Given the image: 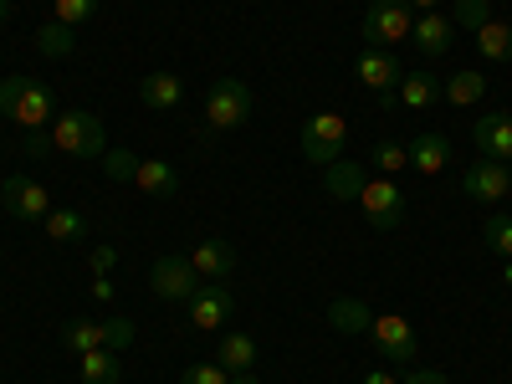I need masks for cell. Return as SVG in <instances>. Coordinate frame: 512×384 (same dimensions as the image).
<instances>
[{
	"label": "cell",
	"instance_id": "obj_1",
	"mask_svg": "<svg viewBox=\"0 0 512 384\" xmlns=\"http://www.w3.org/2000/svg\"><path fill=\"white\" fill-rule=\"evenodd\" d=\"M52 144H57V154H72V159H103V154H108L103 118H98V113H82V108L57 113V123H52Z\"/></svg>",
	"mask_w": 512,
	"mask_h": 384
},
{
	"label": "cell",
	"instance_id": "obj_2",
	"mask_svg": "<svg viewBox=\"0 0 512 384\" xmlns=\"http://www.w3.org/2000/svg\"><path fill=\"white\" fill-rule=\"evenodd\" d=\"M251 113H256V98L241 77H221L205 98V123L216 128V134H231V128H241Z\"/></svg>",
	"mask_w": 512,
	"mask_h": 384
},
{
	"label": "cell",
	"instance_id": "obj_3",
	"mask_svg": "<svg viewBox=\"0 0 512 384\" xmlns=\"http://www.w3.org/2000/svg\"><path fill=\"white\" fill-rule=\"evenodd\" d=\"M344 144H349V123L338 118V113H313L303 123V159L308 164H333V159H344Z\"/></svg>",
	"mask_w": 512,
	"mask_h": 384
},
{
	"label": "cell",
	"instance_id": "obj_4",
	"mask_svg": "<svg viewBox=\"0 0 512 384\" xmlns=\"http://www.w3.org/2000/svg\"><path fill=\"white\" fill-rule=\"evenodd\" d=\"M415 26L410 0H369L364 11V41L369 47H390V41H405Z\"/></svg>",
	"mask_w": 512,
	"mask_h": 384
},
{
	"label": "cell",
	"instance_id": "obj_5",
	"mask_svg": "<svg viewBox=\"0 0 512 384\" xmlns=\"http://www.w3.org/2000/svg\"><path fill=\"white\" fill-rule=\"evenodd\" d=\"M149 287H154V297H164V303H190V297L205 287V277L190 267V256H159V262L149 267Z\"/></svg>",
	"mask_w": 512,
	"mask_h": 384
},
{
	"label": "cell",
	"instance_id": "obj_6",
	"mask_svg": "<svg viewBox=\"0 0 512 384\" xmlns=\"http://www.w3.org/2000/svg\"><path fill=\"white\" fill-rule=\"evenodd\" d=\"M369 338H374L379 359H395V364H415L420 359V338H415V328L400 313H374L369 318Z\"/></svg>",
	"mask_w": 512,
	"mask_h": 384
},
{
	"label": "cell",
	"instance_id": "obj_7",
	"mask_svg": "<svg viewBox=\"0 0 512 384\" xmlns=\"http://www.w3.org/2000/svg\"><path fill=\"white\" fill-rule=\"evenodd\" d=\"M359 205H364V216H369L374 231H395L405 221V190L395 180H369L364 195H359Z\"/></svg>",
	"mask_w": 512,
	"mask_h": 384
},
{
	"label": "cell",
	"instance_id": "obj_8",
	"mask_svg": "<svg viewBox=\"0 0 512 384\" xmlns=\"http://www.w3.org/2000/svg\"><path fill=\"white\" fill-rule=\"evenodd\" d=\"M0 200H6V210H11L16 221H47V210H52L47 185H36L26 175H11L6 185H0Z\"/></svg>",
	"mask_w": 512,
	"mask_h": 384
},
{
	"label": "cell",
	"instance_id": "obj_9",
	"mask_svg": "<svg viewBox=\"0 0 512 384\" xmlns=\"http://www.w3.org/2000/svg\"><path fill=\"white\" fill-rule=\"evenodd\" d=\"M461 190L472 195V200H482V205H492V200H502L512 190V169L502 159H477V164H466Z\"/></svg>",
	"mask_w": 512,
	"mask_h": 384
},
{
	"label": "cell",
	"instance_id": "obj_10",
	"mask_svg": "<svg viewBox=\"0 0 512 384\" xmlns=\"http://www.w3.org/2000/svg\"><path fill=\"white\" fill-rule=\"evenodd\" d=\"M236 313V297L221 287V282H205L195 297H190V323L200 328V333H216V328H226V318Z\"/></svg>",
	"mask_w": 512,
	"mask_h": 384
},
{
	"label": "cell",
	"instance_id": "obj_11",
	"mask_svg": "<svg viewBox=\"0 0 512 384\" xmlns=\"http://www.w3.org/2000/svg\"><path fill=\"white\" fill-rule=\"evenodd\" d=\"M359 82H364V88L369 93H379V98H390L395 88H400V77H405V67L390 57V52H379V47H369L364 57H359Z\"/></svg>",
	"mask_w": 512,
	"mask_h": 384
},
{
	"label": "cell",
	"instance_id": "obj_12",
	"mask_svg": "<svg viewBox=\"0 0 512 384\" xmlns=\"http://www.w3.org/2000/svg\"><path fill=\"white\" fill-rule=\"evenodd\" d=\"M472 139H477L482 159H502V164H512V113H482L477 128H472Z\"/></svg>",
	"mask_w": 512,
	"mask_h": 384
},
{
	"label": "cell",
	"instance_id": "obj_13",
	"mask_svg": "<svg viewBox=\"0 0 512 384\" xmlns=\"http://www.w3.org/2000/svg\"><path fill=\"white\" fill-rule=\"evenodd\" d=\"M410 41L420 47V57H446V52H451V41H456V26H451V16L425 11V16H415Z\"/></svg>",
	"mask_w": 512,
	"mask_h": 384
},
{
	"label": "cell",
	"instance_id": "obj_14",
	"mask_svg": "<svg viewBox=\"0 0 512 384\" xmlns=\"http://www.w3.org/2000/svg\"><path fill=\"white\" fill-rule=\"evenodd\" d=\"M52 88L47 82H26V93H21V103H16V113H11V123H21V128H47L52 123Z\"/></svg>",
	"mask_w": 512,
	"mask_h": 384
},
{
	"label": "cell",
	"instance_id": "obj_15",
	"mask_svg": "<svg viewBox=\"0 0 512 384\" xmlns=\"http://www.w3.org/2000/svg\"><path fill=\"white\" fill-rule=\"evenodd\" d=\"M405 159H410L415 175H441L446 159H451V139H446V134H420V139L405 149Z\"/></svg>",
	"mask_w": 512,
	"mask_h": 384
},
{
	"label": "cell",
	"instance_id": "obj_16",
	"mask_svg": "<svg viewBox=\"0 0 512 384\" xmlns=\"http://www.w3.org/2000/svg\"><path fill=\"white\" fill-rule=\"evenodd\" d=\"M139 98H144V108L169 113V108H180V98H185V82H180L175 72H149V77L139 82Z\"/></svg>",
	"mask_w": 512,
	"mask_h": 384
},
{
	"label": "cell",
	"instance_id": "obj_17",
	"mask_svg": "<svg viewBox=\"0 0 512 384\" xmlns=\"http://www.w3.org/2000/svg\"><path fill=\"white\" fill-rule=\"evenodd\" d=\"M323 185H328V195L333 200H359L364 195V185H369V175L354 164V159H333L328 169H323Z\"/></svg>",
	"mask_w": 512,
	"mask_h": 384
},
{
	"label": "cell",
	"instance_id": "obj_18",
	"mask_svg": "<svg viewBox=\"0 0 512 384\" xmlns=\"http://www.w3.org/2000/svg\"><path fill=\"white\" fill-rule=\"evenodd\" d=\"M190 267H195L205 282H221V277L236 267V251H231L226 241H200V246L190 251Z\"/></svg>",
	"mask_w": 512,
	"mask_h": 384
},
{
	"label": "cell",
	"instance_id": "obj_19",
	"mask_svg": "<svg viewBox=\"0 0 512 384\" xmlns=\"http://www.w3.org/2000/svg\"><path fill=\"white\" fill-rule=\"evenodd\" d=\"M134 185L144 190V195H175L180 190V169L175 164H164V159H139V169H134Z\"/></svg>",
	"mask_w": 512,
	"mask_h": 384
},
{
	"label": "cell",
	"instance_id": "obj_20",
	"mask_svg": "<svg viewBox=\"0 0 512 384\" xmlns=\"http://www.w3.org/2000/svg\"><path fill=\"white\" fill-rule=\"evenodd\" d=\"M216 364H221L226 374L251 369V364H256V338H251V333H226L221 349H216Z\"/></svg>",
	"mask_w": 512,
	"mask_h": 384
},
{
	"label": "cell",
	"instance_id": "obj_21",
	"mask_svg": "<svg viewBox=\"0 0 512 384\" xmlns=\"http://www.w3.org/2000/svg\"><path fill=\"white\" fill-rule=\"evenodd\" d=\"M62 344L82 359V354H93V349H108V333H103V323H93V318H72V323L62 328Z\"/></svg>",
	"mask_w": 512,
	"mask_h": 384
},
{
	"label": "cell",
	"instance_id": "obj_22",
	"mask_svg": "<svg viewBox=\"0 0 512 384\" xmlns=\"http://www.w3.org/2000/svg\"><path fill=\"white\" fill-rule=\"evenodd\" d=\"M436 98H441V82H436L431 72H405V77H400V103H405V108H420V113H425Z\"/></svg>",
	"mask_w": 512,
	"mask_h": 384
},
{
	"label": "cell",
	"instance_id": "obj_23",
	"mask_svg": "<svg viewBox=\"0 0 512 384\" xmlns=\"http://www.w3.org/2000/svg\"><path fill=\"white\" fill-rule=\"evenodd\" d=\"M118 379H123V359L113 349L82 354V384H118Z\"/></svg>",
	"mask_w": 512,
	"mask_h": 384
},
{
	"label": "cell",
	"instance_id": "obj_24",
	"mask_svg": "<svg viewBox=\"0 0 512 384\" xmlns=\"http://www.w3.org/2000/svg\"><path fill=\"white\" fill-rule=\"evenodd\" d=\"M456 108H472V103H482V93H487V77L482 72H451V82H446V88H441Z\"/></svg>",
	"mask_w": 512,
	"mask_h": 384
},
{
	"label": "cell",
	"instance_id": "obj_25",
	"mask_svg": "<svg viewBox=\"0 0 512 384\" xmlns=\"http://www.w3.org/2000/svg\"><path fill=\"white\" fill-rule=\"evenodd\" d=\"M477 47H482L487 62H507V57H512V26H507V21H487V26L477 31Z\"/></svg>",
	"mask_w": 512,
	"mask_h": 384
},
{
	"label": "cell",
	"instance_id": "obj_26",
	"mask_svg": "<svg viewBox=\"0 0 512 384\" xmlns=\"http://www.w3.org/2000/svg\"><path fill=\"white\" fill-rule=\"evenodd\" d=\"M369 318H374V313H369L364 303H354V297H338V303L328 308V323L344 328V333H369Z\"/></svg>",
	"mask_w": 512,
	"mask_h": 384
},
{
	"label": "cell",
	"instance_id": "obj_27",
	"mask_svg": "<svg viewBox=\"0 0 512 384\" xmlns=\"http://www.w3.org/2000/svg\"><path fill=\"white\" fill-rule=\"evenodd\" d=\"M41 226H47L52 241H82V236H88V221H82L77 210H47V221H41Z\"/></svg>",
	"mask_w": 512,
	"mask_h": 384
},
{
	"label": "cell",
	"instance_id": "obj_28",
	"mask_svg": "<svg viewBox=\"0 0 512 384\" xmlns=\"http://www.w3.org/2000/svg\"><path fill=\"white\" fill-rule=\"evenodd\" d=\"M72 41H77V36H72V26L47 21V26L36 31V52H41V57H67V52H72Z\"/></svg>",
	"mask_w": 512,
	"mask_h": 384
},
{
	"label": "cell",
	"instance_id": "obj_29",
	"mask_svg": "<svg viewBox=\"0 0 512 384\" xmlns=\"http://www.w3.org/2000/svg\"><path fill=\"white\" fill-rule=\"evenodd\" d=\"M482 241L492 256H502V262H512V216H487L482 226Z\"/></svg>",
	"mask_w": 512,
	"mask_h": 384
},
{
	"label": "cell",
	"instance_id": "obj_30",
	"mask_svg": "<svg viewBox=\"0 0 512 384\" xmlns=\"http://www.w3.org/2000/svg\"><path fill=\"white\" fill-rule=\"evenodd\" d=\"M487 21H492L487 0H456V6H451V26H461V31H482Z\"/></svg>",
	"mask_w": 512,
	"mask_h": 384
},
{
	"label": "cell",
	"instance_id": "obj_31",
	"mask_svg": "<svg viewBox=\"0 0 512 384\" xmlns=\"http://www.w3.org/2000/svg\"><path fill=\"white\" fill-rule=\"evenodd\" d=\"M93 11H98V0H52V21H62V26H82V21H93Z\"/></svg>",
	"mask_w": 512,
	"mask_h": 384
},
{
	"label": "cell",
	"instance_id": "obj_32",
	"mask_svg": "<svg viewBox=\"0 0 512 384\" xmlns=\"http://www.w3.org/2000/svg\"><path fill=\"white\" fill-rule=\"evenodd\" d=\"M374 164L384 169V175H395V169H405L410 159H405V144H395V139H379L374 144Z\"/></svg>",
	"mask_w": 512,
	"mask_h": 384
},
{
	"label": "cell",
	"instance_id": "obj_33",
	"mask_svg": "<svg viewBox=\"0 0 512 384\" xmlns=\"http://www.w3.org/2000/svg\"><path fill=\"white\" fill-rule=\"evenodd\" d=\"M180 384H231V374H226L221 364H190V369L180 374Z\"/></svg>",
	"mask_w": 512,
	"mask_h": 384
},
{
	"label": "cell",
	"instance_id": "obj_34",
	"mask_svg": "<svg viewBox=\"0 0 512 384\" xmlns=\"http://www.w3.org/2000/svg\"><path fill=\"white\" fill-rule=\"evenodd\" d=\"M103 333H108V349H113V354H123L128 344H134V323H128V318H108Z\"/></svg>",
	"mask_w": 512,
	"mask_h": 384
},
{
	"label": "cell",
	"instance_id": "obj_35",
	"mask_svg": "<svg viewBox=\"0 0 512 384\" xmlns=\"http://www.w3.org/2000/svg\"><path fill=\"white\" fill-rule=\"evenodd\" d=\"M26 82H31V77H0V113H16Z\"/></svg>",
	"mask_w": 512,
	"mask_h": 384
},
{
	"label": "cell",
	"instance_id": "obj_36",
	"mask_svg": "<svg viewBox=\"0 0 512 384\" xmlns=\"http://www.w3.org/2000/svg\"><path fill=\"white\" fill-rule=\"evenodd\" d=\"M21 144H26V154H52V149H57L47 128H26V139H21Z\"/></svg>",
	"mask_w": 512,
	"mask_h": 384
},
{
	"label": "cell",
	"instance_id": "obj_37",
	"mask_svg": "<svg viewBox=\"0 0 512 384\" xmlns=\"http://www.w3.org/2000/svg\"><path fill=\"white\" fill-rule=\"evenodd\" d=\"M103 159H108V175H113V180H134L139 159H128V154H103Z\"/></svg>",
	"mask_w": 512,
	"mask_h": 384
},
{
	"label": "cell",
	"instance_id": "obj_38",
	"mask_svg": "<svg viewBox=\"0 0 512 384\" xmlns=\"http://www.w3.org/2000/svg\"><path fill=\"white\" fill-rule=\"evenodd\" d=\"M400 384H446V374H441V369H415V364H410V374H405Z\"/></svg>",
	"mask_w": 512,
	"mask_h": 384
},
{
	"label": "cell",
	"instance_id": "obj_39",
	"mask_svg": "<svg viewBox=\"0 0 512 384\" xmlns=\"http://www.w3.org/2000/svg\"><path fill=\"white\" fill-rule=\"evenodd\" d=\"M113 262H118L113 246H98V251H93V272H113Z\"/></svg>",
	"mask_w": 512,
	"mask_h": 384
},
{
	"label": "cell",
	"instance_id": "obj_40",
	"mask_svg": "<svg viewBox=\"0 0 512 384\" xmlns=\"http://www.w3.org/2000/svg\"><path fill=\"white\" fill-rule=\"evenodd\" d=\"M364 384H400V379H390L384 369H374V374H364Z\"/></svg>",
	"mask_w": 512,
	"mask_h": 384
},
{
	"label": "cell",
	"instance_id": "obj_41",
	"mask_svg": "<svg viewBox=\"0 0 512 384\" xmlns=\"http://www.w3.org/2000/svg\"><path fill=\"white\" fill-rule=\"evenodd\" d=\"M231 384H262V379H256L251 369H241V374H231Z\"/></svg>",
	"mask_w": 512,
	"mask_h": 384
},
{
	"label": "cell",
	"instance_id": "obj_42",
	"mask_svg": "<svg viewBox=\"0 0 512 384\" xmlns=\"http://www.w3.org/2000/svg\"><path fill=\"white\" fill-rule=\"evenodd\" d=\"M410 6H420V16H425V11H436V6H441V0H410Z\"/></svg>",
	"mask_w": 512,
	"mask_h": 384
},
{
	"label": "cell",
	"instance_id": "obj_43",
	"mask_svg": "<svg viewBox=\"0 0 512 384\" xmlns=\"http://www.w3.org/2000/svg\"><path fill=\"white\" fill-rule=\"evenodd\" d=\"M11 21V0H0V26H6Z\"/></svg>",
	"mask_w": 512,
	"mask_h": 384
},
{
	"label": "cell",
	"instance_id": "obj_44",
	"mask_svg": "<svg viewBox=\"0 0 512 384\" xmlns=\"http://www.w3.org/2000/svg\"><path fill=\"white\" fill-rule=\"evenodd\" d=\"M502 282H507V287H512V262H507V267H502Z\"/></svg>",
	"mask_w": 512,
	"mask_h": 384
}]
</instances>
